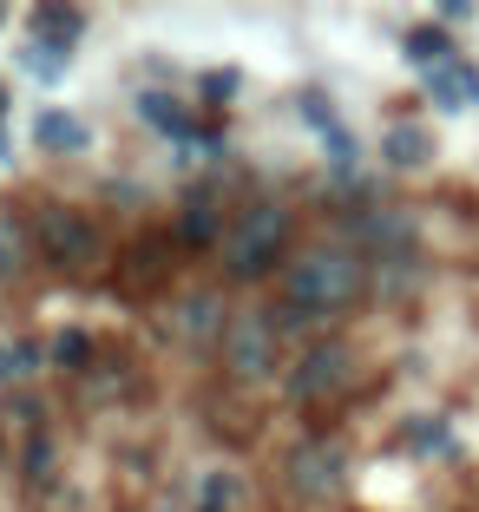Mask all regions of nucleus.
Instances as JSON below:
<instances>
[{
    "label": "nucleus",
    "instance_id": "nucleus-20",
    "mask_svg": "<svg viewBox=\"0 0 479 512\" xmlns=\"http://www.w3.org/2000/svg\"><path fill=\"white\" fill-rule=\"evenodd\" d=\"M14 158V138H7V92H0V165Z\"/></svg>",
    "mask_w": 479,
    "mask_h": 512
},
{
    "label": "nucleus",
    "instance_id": "nucleus-6",
    "mask_svg": "<svg viewBox=\"0 0 479 512\" xmlns=\"http://www.w3.org/2000/svg\"><path fill=\"white\" fill-rule=\"evenodd\" d=\"M348 381H355V355H348L342 342H322V348H309V355L296 362L289 394H296V401H329V394H342Z\"/></svg>",
    "mask_w": 479,
    "mask_h": 512
},
{
    "label": "nucleus",
    "instance_id": "nucleus-10",
    "mask_svg": "<svg viewBox=\"0 0 479 512\" xmlns=\"http://www.w3.org/2000/svg\"><path fill=\"white\" fill-rule=\"evenodd\" d=\"M427 92H434L440 112H466V106H479V73H473V66H460V60H447V66L427 73Z\"/></svg>",
    "mask_w": 479,
    "mask_h": 512
},
{
    "label": "nucleus",
    "instance_id": "nucleus-8",
    "mask_svg": "<svg viewBox=\"0 0 479 512\" xmlns=\"http://www.w3.org/2000/svg\"><path fill=\"white\" fill-rule=\"evenodd\" d=\"M381 158H388L394 171H427L434 165V132L420 119H394L388 132H381Z\"/></svg>",
    "mask_w": 479,
    "mask_h": 512
},
{
    "label": "nucleus",
    "instance_id": "nucleus-9",
    "mask_svg": "<svg viewBox=\"0 0 479 512\" xmlns=\"http://www.w3.org/2000/svg\"><path fill=\"white\" fill-rule=\"evenodd\" d=\"M33 145H46V151H60V158H73V151L92 145V132H86V119H79V112L40 106V112H33Z\"/></svg>",
    "mask_w": 479,
    "mask_h": 512
},
{
    "label": "nucleus",
    "instance_id": "nucleus-19",
    "mask_svg": "<svg viewBox=\"0 0 479 512\" xmlns=\"http://www.w3.org/2000/svg\"><path fill=\"white\" fill-rule=\"evenodd\" d=\"M204 99H217V106H224V99H237V73H230V66H224V73H210L204 79Z\"/></svg>",
    "mask_w": 479,
    "mask_h": 512
},
{
    "label": "nucleus",
    "instance_id": "nucleus-2",
    "mask_svg": "<svg viewBox=\"0 0 479 512\" xmlns=\"http://www.w3.org/2000/svg\"><path fill=\"white\" fill-rule=\"evenodd\" d=\"M283 243H289V211L283 204H250L224 230V270L230 276H263V270H276Z\"/></svg>",
    "mask_w": 479,
    "mask_h": 512
},
{
    "label": "nucleus",
    "instance_id": "nucleus-18",
    "mask_svg": "<svg viewBox=\"0 0 479 512\" xmlns=\"http://www.w3.org/2000/svg\"><path fill=\"white\" fill-rule=\"evenodd\" d=\"M27 473L40 480V473H53V440L46 434H33V447H27Z\"/></svg>",
    "mask_w": 479,
    "mask_h": 512
},
{
    "label": "nucleus",
    "instance_id": "nucleus-7",
    "mask_svg": "<svg viewBox=\"0 0 479 512\" xmlns=\"http://www.w3.org/2000/svg\"><path fill=\"white\" fill-rule=\"evenodd\" d=\"M224 329H230V316H224V302L210 296V289H197V296H184L178 309H171V342L178 348H210V342H224Z\"/></svg>",
    "mask_w": 479,
    "mask_h": 512
},
{
    "label": "nucleus",
    "instance_id": "nucleus-17",
    "mask_svg": "<svg viewBox=\"0 0 479 512\" xmlns=\"http://www.w3.org/2000/svg\"><path fill=\"white\" fill-rule=\"evenodd\" d=\"M60 66H66V53H53V46H40V40L27 46V73H40V79H60Z\"/></svg>",
    "mask_w": 479,
    "mask_h": 512
},
{
    "label": "nucleus",
    "instance_id": "nucleus-13",
    "mask_svg": "<svg viewBox=\"0 0 479 512\" xmlns=\"http://www.w3.org/2000/svg\"><path fill=\"white\" fill-rule=\"evenodd\" d=\"M138 119H151L171 138H191V119H184V106L171 99V92H138Z\"/></svg>",
    "mask_w": 479,
    "mask_h": 512
},
{
    "label": "nucleus",
    "instance_id": "nucleus-11",
    "mask_svg": "<svg viewBox=\"0 0 479 512\" xmlns=\"http://www.w3.org/2000/svg\"><path fill=\"white\" fill-rule=\"evenodd\" d=\"M79 33H86V14H79V7H60V0L33 7V40H40V46H53V53H73Z\"/></svg>",
    "mask_w": 479,
    "mask_h": 512
},
{
    "label": "nucleus",
    "instance_id": "nucleus-12",
    "mask_svg": "<svg viewBox=\"0 0 479 512\" xmlns=\"http://www.w3.org/2000/svg\"><path fill=\"white\" fill-rule=\"evenodd\" d=\"M178 237H184V243H224V224H217V197H191V204H184Z\"/></svg>",
    "mask_w": 479,
    "mask_h": 512
},
{
    "label": "nucleus",
    "instance_id": "nucleus-15",
    "mask_svg": "<svg viewBox=\"0 0 479 512\" xmlns=\"http://www.w3.org/2000/svg\"><path fill=\"white\" fill-rule=\"evenodd\" d=\"M407 60H420V66H447V60H453L447 33H440V27H414V33H407Z\"/></svg>",
    "mask_w": 479,
    "mask_h": 512
},
{
    "label": "nucleus",
    "instance_id": "nucleus-5",
    "mask_svg": "<svg viewBox=\"0 0 479 512\" xmlns=\"http://www.w3.org/2000/svg\"><path fill=\"white\" fill-rule=\"evenodd\" d=\"M289 480H296L302 499H329V493H342V480H348V453H342V440H302V447L289 453Z\"/></svg>",
    "mask_w": 479,
    "mask_h": 512
},
{
    "label": "nucleus",
    "instance_id": "nucleus-1",
    "mask_svg": "<svg viewBox=\"0 0 479 512\" xmlns=\"http://www.w3.org/2000/svg\"><path fill=\"white\" fill-rule=\"evenodd\" d=\"M361 283H368V270H361V256L348 250V243H315L283 276L296 316H342V309L361 302Z\"/></svg>",
    "mask_w": 479,
    "mask_h": 512
},
{
    "label": "nucleus",
    "instance_id": "nucleus-4",
    "mask_svg": "<svg viewBox=\"0 0 479 512\" xmlns=\"http://www.w3.org/2000/svg\"><path fill=\"white\" fill-rule=\"evenodd\" d=\"M33 243H40L46 263L79 270V263H92V250H99V230H92V217H79V211H66V204H53V211H40V230H33Z\"/></svg>",
    "mask_w": 479,
    "mask_h": 512
},
{
    "label": "nucleus",
    "instance_id": "nucleus-3",
    "mask_svg": "<svg viewBox=\"0 0 479 512\" xmlns=\"http://www.w3.org/2000/svg\"><path fill=\"white\" fill-rule=\"evenodd\" d=\"M224 368L237 381H263L276 368V322L263 316V309H243V316H230V329H224Z\"/></svg>",
    "mask_w": 479,
    "mask_h": 512
},
{
    "label": "nucleus",
    "instance_id": "nucleus-21",
    "mask_svg": "<svg viewBox=\"0 0 479 512\" xmlns=\"http://www.w3.org/2000/svg\"><path fill=\"white\" fill-rule=\"evenodd\" d=\"M14 375H20V368H14V348H0V388H7Z\"/></svg>",
    "mask_w": 479,
    "mask_h": 512
},
{
    "label": "nucleus",
    "instance_id": "nucleus-14",
    "mask_svg": "<svg viewBox=\"0 0 479 512\" xmlns=\"http://www.w3.org/2000/svg\"><path fill=\"white\" fill-rule=\"evenodd\" d=\"M27 256H33V230L20 224V217L0 211V276H14L20 263H27Z\"/></svg>",
    "mask_w": 479,
    "mask_h": 512
},
{
    "label": "nucleus",
    "instance_id": "nucleus-16",
    "mask_svg": "<svg viewBox=\"0 0 479 512\" xmlns=\"http://www.w3.org/2000/svg\"><path fill=\"white\" fill-rule=\"evenodd\" d=\"M53 362H60V368H86L92 362V335L86 329H66L60 342H53Z\"/></svg>",
    "mask_w": 479,
    "mask_h": 512
}]
</instances>
